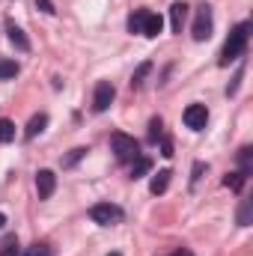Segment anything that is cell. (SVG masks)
Wrapping results in <instances>:
<instances>
[{"instance_id":"14","label":"cell","mask_w":253,"mask_h":256,"mask_svg":"<svg viewBox=\"0 0 253 256\" xmlns=\"http://www.w3.org/2000/svg\"><path fill=\"white\" fill-rule=\"evenodd\" d=\"M146 15H149V9H137V12L128 18V30H131V33H143V21H146Z\"/></svg>"},{"instance_id":"13","label":"cell","mask_w":253,"mask_h":256,"mask_svg":"<svg viewBox=\"0 0 253 256\" xmlns=\"http://www.w3.org/2000/svg\"><path fill=\"white\" fill-rule=\"evenodd\" d=\"M149 170H152V158L140 155V158H134V167H131V179H140V176H146Z\"/></svg>"},{"instance_id":"27","label":"cell","mask_w":253,"mask_h":256,"mask_svg":"<svg viewBox=\"0 0 253 256\" xmlns=\"http://www.w3.org/2000/svg\"><path fill=\"white\" fill-rule=\"evenodd\" d=\"M202 170H206V167H202V164H194V176H190V179H194V182H196V179H200V176H202Z\"/></svg>"},{"instance_id":"10","label":"cell","mask_w":253,"mask_h":256,"mask_svg":"<svg viewBox=\"0 0 253 256\" xmlns=\"http://www.w3.org/2000/svg\"><path fill=\"white\" fill-rule=\"evenodd\" d=\"M6 33H9V42H12L18 51H30V39L24 36V30H21V27H15V24H6Z\"/></svg>"},{"instance_id":"4","label":"cell","mask_w":253,"mask_h":256,"mask_svg":"<svg viewBox=\"0 0 253 256\" xmlns=\"http://www.w3.org/2000/svg\"><path fill=\"white\" fill-rule=\"evenodd\" d=\"M212 27H214V21H212V6H208V3L196 6V18H194V39H196V42H206V39L212 36Z\"/></svg>"},{"instance_id":"15","label":"cell","mask_w":253,"mask_h":256,"mask_svg":"<svg viewBox=\"0 0 253 256\" xmlns=\"http://www.w3.org/2000/svg\"><path fill=\"white\" fill-rule=\"evenodd\" d=\"M149 72H152V63H149V60H146V63H140V66H137V72L131 74V86H134V90H137V86H143V80H146V74H149Z\"/></svg>"},{"instance_id":"9","label":"cell","mask_w":253,"mask_h":256,"mask_svg":"<svg viewBox=\"0 0 253 256\" xmlns=\"http://www.w3.org/2000/svg\"><path fill=\"white\" fill-rule=\"evenodd\" d=\"M161 30H164V18H161V15H155V12H149V15H146V21H143V36L155 39Z\"/></svg>"},{"instance_id":"12","label":"cell","mask_w":253,"mask_h":256,"mask_svg":"<svg viewBox=\"0 0 253 256\" xmlns=\"http://www.w3.org/2000/svg\"><path fill=\"white\" fill-rule=\"evenodd\" d=\"M45 126H48V114H36V116L27 122V131H24V137H27V140H33L36 134H42V131H45Z\"/></svg>"},{"instance_id":"3","label":"cell","mask_w":253,"mask_h":256,"mask_svg":"<svg viewBox=\"0 0 253 256\" xmlns=\"http://www.w3.org/2000/svg\"><path fill=\"white\" fill-rule=\"evenodd\" d=\"M90 218H92L96 224H102V226H114V224H120L126 214H122V208L114 206V202H96V206L90 208Z\"/></svg>"},{"instance_id":"24","label":"cell","mask_w":253,"mask_h":256,"mask_svg":"<svg viewBox=\"0 0 253 256\" xmlns=\"http://www.w3.org/2000/svg\"><path fill=\"white\" fill-rule=\"evenodd\" d=\"M238 164H242V173L248 176V173H250V146H244V149L238 152Z\"/></svg>"},{"instance_id":"6","label":"cell","mask_w":253,"mask_h":256,"mask_svg":"<svg viewBox=\"0 0 253 256\" xmlns=\"http://www.w3.org/2000/svg\"><path fill=\"white\" fill-rule=\"evenodd\" d=\"M182 120H185V126H188L190 131H202L206 122H208V110H206V104H188Z\"/></svg>"},{"instance_id":"11","label":"cell","mask_w":253,"mask_h":256,"mask_svg":"<svg viewBox=\"0 0 253 256\" xmlns=\"http://www.w3.org/2000/svg\"><path fill=\"white\" fill-rule=\"evenodd\" d=\"M170 176H173L170 170H158V173L149 179V191L152 194H164L167 191V185H170Z\"/></svg>"},{"instance_id":"19","label":"cell","mask_w":253,"mask_h":256,"mask_svg":"<svg viewBox=\"0 0 253 256\" xmlns=\"http://www.w3.org/2000/svg\"><path fill=\"white\" fill-rule=\"evenodd\" d=\"M9 140H15V126L9 120H0V143H9Z\"/></svg>"},{"instance_id":"18","label":"cell","mask_w":253,"mask_h":256,"mask_svg":"<svg viewBox=\"0 0 253 256\" xmlns=\"http://www.w3.org/2000/svg\"><path fill=\"white\" fill-rule=\"evenodd\" d=\"M0 256H18V238H15V236L3 238V244H0Z\"/></svg>"},{"instance_id":"26","label":"cell","mask_w":253,"mask_h":256,"mask_svg":"<svg viewBox=\"0 0 253 256\" xmlns=\"http://www.w3.org/2000/svg\"><path fill=\"white\" fill-rule=\"evenodd\" d=\"M161 155H164V158H170V155H173V143H170V140H164V146H161Z\"/></svg>"},{"instance_id":"23","label":"cell","mask_w":253,"mask_h":256,"mask_svg":"<svg viewBox=\"0 0 253 256\" xmlns=\"http://www.w3.org/2000/svg\"><path fill=\"white\" fill-rule=\"evenodd\" d=\"M84 155H86V149H84V146L72 149V155H68V158H63V167H74V164H78V161H80Z\"/></svg>"},{"instance_id":"5","label":"cell","mask_w":253,"mask_h":256,"mask_svg":"<svg viewBox=\"0 0 253 256\" xmlns=\"http://www.w3.org/2000/svg\"><path fill=\"white\" fill-rule=\"evenodd\" d=\"M114 98H116L114 84H110V80H98V84H96V96H92V110H96V114H104Z\"/></svg>"},{"instance_id":"7","label":"cell","mask_w":253,"mask_h":256,"mask_svg":"<svg viewBox=\"0 0 253 256\" xmlns=\"http://www.w3.org/2000/svg\"><path fill=\"white\" fill-rule=\"evenodd\" d=\"M57 188V176L54 170H39L36 173V191H39V200H48Z\"/></svg>"},{"instance_id":"17","label":"cell","mask_w":253,"mask_h":256,"mask_svg":"<svg viewBox=\"0 0 253 256\" xmlns=\"http://www.w3.org/2000/svg\"><path fill=\"white\" fill-rule=\"evenodd\" d=\"M24 256H54V250H51L45 242H36V244H30V248L24 250Z\"/></svg>"},{"instance_id":"22","label":"cell","mask_w":253,"mask_h":256,"mask_svg":"<svg viewBox=\"0 0 253 256\" xmlns=\"http://www.w3.org/2000/svg\"><path fill=\"white\" fill-rule=\"evenodd\" d=\"M161 134H164V122L155 116V120H149V140L155 143V140H161Z\"/></svg>"},{"instance_id":"30","label":"cell","mask_w":253,"mask_h":256,"mask_svg":"<svg viewBox=\"0 0 253 256\" xmlns=\"http://www.w3.org/2000/svg\"><path fill=\"white\" fill-rule=\"evenodd\" d=\"M108 256H122V254H108Z\"/></svg>"},{"instance_id":"25","label":"cell","mask_w":253,"mask_h":256,"mask_svg":"<svg viewBox=\"0 0 253 256\" xmlns=\"http://www.w3.org/2000/svg\"><path fill=\"white\" fill-rule=\"evenodd\" d=\"M36 6H39V9H42V12H45V15H54V12H57V9H54V3H51V0H36Z\"/></svg>"},{"instance_id":"28","label":"cell","mask_w":253,"mask_h":256,"mask_svg":"<svg viewBox=\"0 0 253 256\" xmlns=\"http://www.w3.org/2000/svg\"><path fill=\"white\" fill-rule=\"evenodd\" d=\"M173 256H194V254H190V250H176Z\"/></svg>"},{"instance_id":"29","label":"cell","mask_w":253,"mask_h":256,"mask_svg":"<svg viewBox=\"0 0 253 256\" xmlns=\"http://www.w3.org/2000/svg\"><path fill=\"white\" fill-rule=\"evenodd\" d=\"M3 224H6V214H3V212H0V230H3Z\"/></svg>"},{"instance_id":"2","label":"cell","mask_w":253,"mask_h":256,"mask_svg":"<svg viewBox=\"0 0 253 256\" xmlns=\"http://www.w3.org/2000/svg\"><path fill=\"white\" fill-rule=\"evenodd\" d=\"M110 149H114L116 161H134V158H140V143L131 134H122V131L110 134Z\"/></svg>"},{"instance_id":"16","label":"cell","mask_w":253,"mask_h":256,"mask_svg":"<svg viewBox=\"0 0 253 256\" xmlns=\"http://www.w3.org/2000/svg\"><path fill=\"white\" fill-rule=\"evenodd\" d=\"M21 72V66L15 63V60H0V80H9V78H15Z\"/></svg>"},{"instance_id":"21","label":"cell","mask_w":253,"mask_h":256,"mask_svg":"<svg viewBox=\"0 0 253 256\" xmlns=\"http://www.w3.org/2000/svg\"><path fill=\"white\" fill-rule=\"evenodd\" d=\"M250 208H253V202L244 200L242 208H238V226H250Z\"/></svg>"},{"instance_id":"8","label":"cell","mask_w":253,"mask_h":256,"mask_svg":"<svg viewBox=\"0 0 253 256\" xmlns=\"http://www.w3.org/2000/svg\"><path fill=\"white\" fill-rule=\"evenodd\" d=\"M185 18H188V3H185V0H176V3L170 6V27H173V33H182Z\"/></svg>"},{"instance_id":"1","label":"cell","mask_w":253,"mask_h":256,"mask_svg":"<svg viewBox=\"0 0 253 256\" xmlns=\"http://www.w3.org/2000/svg\"><path fill=\"white\" fill-rule=\"evenodd\" d=\"M248 36H250V24H248V21H242V24L230 33V39L224 42V51H220V60H218V63H220V66L236 63V60L244 54V48H248Z\"/></svg>"},{"instance_id":"20","label":"cell","mask_w":253,"mask_h":256,"mask_svg":"<svg viewBox=\"0 0 253 256\" xmlns=\"http://www.w3.org/2000/svg\"><path fill=\"white\" fill-rule=\"evenodd\" d=\"M224 185H226L230 191H242V185H244V173H230V176L224 179Z\"/></svg>"}]
</instances>
